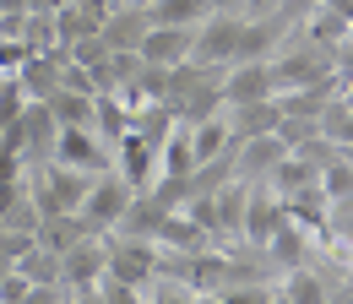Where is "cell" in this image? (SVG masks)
Instances as JSON below:
<instances>
[{
  "mask_svg": "<svg viewBox=\"0 0 353 304\" xmlns=\"http://www.w3.org/2000/svg\"><path fill=\"white\" fill-rule=\"evenodd\" d=\"M131 201H136V185L120 169H103V174H92V190H88V201H82L77 217L88 223L92 239H103V234L120 228V217L131 212Z\"/></svg>",
  "mask_w": 353,
  "mask_h": 304,
  "instance_id": "6da1fadb",
  "label": "cell"
},
{
  "mask_svg": "<svg viewBox=\"0 0 353 304\" xmlns=\"http://www.w3.org/2000/svg\"><path fill=\"white\" fill-rule=\"evenodd\" d=\"M337 77V54L332 49H321V43L299 39L294 49H283V54H272V87L277 92H294V87H321Z\"/></svg>",
  "mask_w": 353,
  "mask_h": 304,
  "instance_id": "7a4b0ae2",
  "label": "cell"
},
{
  "mask_svg": "<svg viewBox=\"0 0 353 304\" xmlns=\"http://www.w3.org/2000/svg\"><path fill=\"white\" fill-rule=\"evenodd\" d=\"M33 190V201H39V212H82V201H88L92 190V174L82 169H65V163H39V179L28 185Z\"/></svg>",
  "mask_w": 353,
  "mask_h": 304,
  "instance_id": "3957f363",
  "label": "cell"
},
{
  "mask_svg": "<svg viewBox=\"0 0 353 304\" xmlns=\"http://www.w3.org/2000/svg\"><path fill=\"white\" fill-rule=\"evenodd\" d=\"M49 163H65V169H82V174H103V169H114V147L92 125H60Z\"/></svg>",
  "mask_w": 353,
  "mask_h": 304,
  "instance_id": "277c9868",
  "label": "cell"
},
{
  "mask_svg": "<svg viewBox=\"0 0 353 304\" xmlns=\"http://www.w3.org/2000/svg\"><path fill=\"white\" fill-rule=\"evenodd\" d=\"M109 277L131 283V288H152L158 283V239H109Z\"/></svg>",
  "mask_w": 353,
  "mask_h": 304,
  "instance_id": "5b68a950",
  "label": "cell"
},
{
  "mask_svg": "<svg viewBox=\"0 0 353 304\" xmlns=\"http://www.w3.org/2000/svg\"><path fill=\"white\" fill-rule=\"evenodd\" d=\"M239 43H245V17H207L201 28H196V49H190V60H201V65H234L239 60Z\"/></svg>",
  "mask_w": 353,
  "mask_h": 304,
  "instance_id": "8992f818",
  "label": "cell"
},
{
  "mask_svg": "<svg viewBox=\"0 0 353 304\" xmlns=\"http://www.w3.org/2000/svg\"><path fill=\"white\" fill-rule=\"evenodd\" d=\"M103 277H109V245H103V239H92V234L60 256V283H65V288H77V294L98 288Z\"/></svg>",
  "mask_w": 353,
  "mask_h": 304,
  "instance_id": "52a82bcc",
  "label": "cell"
},
{
  "mask_svg": "<svg viewBox=\"0 0 353 304\" xmlns=\"http://www.w3.org/2000/svg\"><path fill=\"white\" fill-rule=\"evenodd\" d=\"M261 98H277L272 87V60H239L223 71V103L239 109V103H261Z\"/></svg>",
  "mask_w": 353,
  "mask_h": 304,
  "instance_id": "ba28073f",
  "label": "cell"
},
{
  "mask_svg": "<svg viewBox=\"0 0 353 304\" xmlns=\"http://www.w3.org/2000/svg\"><path fill=\"white\" fill-rule=\"evenodd\" d=\"M283 158H288V147H283L277 130H272V136H250V141L234 147V174H239L245 185H266V174L277 169Z\"/></svg>",
  "mask_w": 353,
  "mask_h": 304,
  "instance_id": "9c48e42d",
  "label": "cell"
},
{
  "mask_svg": "<svg viewBox=\"0 0 353 304\" xmlns=\"http://www.w3.org/2000/svg\"><path fill=\"white\" fill-rule=\"evenodd\" d=\"M114 169L125 174L136 190H152V179H158V147H152V141L131 125L120 141H114Z\"/></svg>",
  "mask_w": 353,
  "mask_h": 304,
  "instance_id": "30bf717a",
  "label": "cell"
},
{
  "mask_svg": "<svg viewBox=\"0 0 353 304\" xmlns=\"http://www.w3.org/2000/svg\"><path fill=\"white\" fill-rule=\"evenodd\" d=\"M190 49H196V28H147V39H141V60L174 71V65L190 60Z\"/></svg>",
  "mask_w": 353,
  "mask_h": 304,
  "instance_id": "8fae6325",
  "label": "cell"
},
{
  "mask_svg": "<svg viewBox=\"0 0 353 304\" xmlns=\"http://www.w3.org/2000/svg\"><path fill=\"white\" fill-rule=\"evenodd\" d=\"M283 201L266 190V185H250V207H245V245L250 250H266V239L277 234V223H283Z\"/></svg>",
  "mask_w": 353,
  "mask_h": 304,
  "instance_id": "7c38bea8",
  "label": "cell"
},
{
  "mask_svg": "<svg viewBox=\"0 0 353 304\" xmlns=\"http://www.w3.org/2000/svg\"><path fill=\"white\" fill-rule=\"evenodd\" d=\"M147 28H152L147 6H114L98 39L109 43V49H136V54H141V39H147Z\"/></svg>",
  "mask_w": 353,
  "mask_h": 304,
  "instance_id": "4fadbf2b",
  "label": "cell"
},
{
  "mask_svg": "<svg viewBox=\"0 0 353 304\" xmlns=\"http://www.w3.org/2000/svg\"><path fill=\"white\" fill-rule=\"evenodd\" d=\"M266 261H272V266H283V272L310 266V228H299L294 217H283V223H277V234L266 239Z\"/></svg>",
  "mask_w": 353,
  "mask_h": 304,
  "instance_id": "5bb4252c",
  "label": "cell"
},
{
  "mask_svg": "<svg viewBox=\"0 0 353 304\" xmlns=\"http://www.w3.org/2000/svg\"><path fill=\"white\" fill-rule=\"evenodd\" d=\"M228 125L239 141H250V136H272V130L283 125V109H277V98H261V103H239V109H228Z\"/></svg>",
  "mask_w": 353,
  "mask_h": 304,
  "instance_id": "9a60e30c",
  "label": "cell"
},
{
  "mask_svg": "<svg viewBox=\"0 0 353 304\" xmlns=\"http://www.w3.org/2000/svg\"><path fill=\"white\" fill-rule=\"evenodd\" d=\"M33 239L49 245L54 256H65L71 245H82V239H88V223H82L77 212H49V217H39V234H33Z\"/></svg>",
  "mask_w": 353,
  "mask_h": 304,
  "instance_id": "2e32d148",
  "label": "cell"
},
{
  "mask_svg": "<svg viewBox=\"0 0 353 304\" xmlns=\"http://www.w3.org/2000/svg\"><path fill=\"white\" fill-rule=\"evenodd\" d=\"M196 174V147H190V125H174V136L158 147V179H190Z\"/></svg>",
  "mask_w": 353,
  "mask_h": 304,
  "instance_id": "e0dca14e",
  "label": "cell"
},
{
  "mask_svg": "<svg viewBox=\"0 0 353 304\" xmlns=\"http://www.w3.org/2000/svg\"><path fill=\"white\" fill-rule=\"evenodd\" d=\"M245 207H250V185L234 174L228 185H218V223H223V239H245Z\"/></svg>",
  "mask_w": 353,
  "mask_h": 304,
  "instance_id": "ac0fdd59",
  "label": "cell"
},
{
  "mask_svg": "<svg viewBox=\"0 0 353 304\" xmlns=\"http://www.w3.org/2000/svg\"><path fill=\"white\" fill-rule=\"evenodd\" d=\"M305 185H321V169L310 163V158H299V152H288L277 169L266 174V190L283 201V196H294V190H305Z\"/></svg>",
  "mask_w": 353,
  "mask_h": 304,
  "instance_id": "d6986e66",
  "label": "cell"
},
{
  "mask_svg": "<svg viewBox=\"0 0 353 304\" xmlns=\"http://www.w3.org/2000/svg\"><path fill=\"white\" fill-rule=\"evenodd\" d=\"M305 39L337 54V49H343V43L353 39V22L343 17V11H332V6H321V11H310V17H305Z\"/></svg>",
  "mask_w": 353,
  "mask_h": 304,
  "instance_id": "ffe728a7",
  "label": "cell"
},
{
  "mask_svg": "<svg viewBox=\"0 0 353 304\" xmlns=\"http://www.w3.org/2000/svg\"><path fill=\"white\" fill-rule=\"evenodd\" d=\"M326 207H332V196H326L321 185H305V190L283 196V212L294 217L299 228H321V234H326Z\"/></svg>",
  "mask_w": 353,
  "mask_h": 304,
  "instance_id": "44dd1931",
  "label": "cell"
},
{
  "mask_svg": "<svg viewBox=\"0 0 353 304\" xmlns=\"http://www.w3.org/2000/svg\"><path fill=\"white\" fill-rule=\"evenodd\" d=\"M147 17H152V28H201L212 11H207V0H152Z\"/></svg>",
  "mask_w": 353,
  "mask_h": 304,
  "instance_id": "7402d4cb",
  "label": "cell"
},
{
  "mask_svg": "<svg viewBox=\"0 0 353 304\" xmlns=\"http://www.w3.org/2000/svg\"><path fill=\"white\" fill-rule=\"evenodd\" d=\"M44 103H49V114H54L60 125H92L98 92H77V87H60V92H49Z\"/></svg>",
  "mask_w": 353,
  "mask_h": 304,
  "instance_id": "603a6c76",
  "label": "cell"
},
{
  "mask_svg": "<svg viewBox=\"0 0 353 304\" xmlns=\"http://www.w3.org/2000/svg\"><path fill=\"white\" fill-rule=\"evenodd\" d=\"M321 136L337 141L343 158H353V103H348V98H332V103L321 109Z\"/></svg>",
  "mask_w": 353,
  "mask_h": 304,
  "instance_id": "cb8c5ba5",
  "label": "cell"
},
{
  "mask_svg": "<svg viewBox=\"0 0 353 304\" xmlns=\"http://www.w3.org/2000/svg\"><path fill=\"white\" fill-rule=\"evenodd\" d=\"M283 294H288L294 304H332L326 277H321V272H310V266H294V272L283 277Z\"/></svg>",
  "mask_w": 353,
  "mask_h": 304,
  "instance_id": "d4e9b609",
  "label": "cell"
},
{
  "mask_svg": "<svg viewBox=\"0 0 353 304\" xmlns=\"http://www.w3.org/2000/svg\"><path fill=\"white\" fill-rule=\"evenodd\" d=\"M17 272H22L28 283H60V256H54L49 245H39V239H33V245L17 256Z\"/></svg>",
  "mask_w": 353,
  "mask_h": 304,
  "instance_id": "484cf974",
  "label": "cell"
},
{
  "mask_svg": "<svg viewBox=\"0 0 353 304\" xmlns=\"http://www.w3.org/2000/svg\"><path fill=\"white\" fill-rule=\"evenodd\" d=\"M326 239L332 245H353V196H332V207H326Z\"/></svg>",
  "mask_w": 353,
  "mask_h": 304,
  "instance_id": "4316f807",
  "label": "cell"
},
{
  "mask_svg": "<svg viewBox=\"0 0 353 304\" xmlns=\"http://www.w3.org/2000/svg\"><path fill=\"white\" fill-rule=\"evenodd\" d=\"M321 190L326 196H353V158H337L321 169Z\"/></svg>",
  "mask_w": 353,
  "mask_h": 304,
  "instance_id": "83f0119b",
  "label": "cell"
},
{
  "mask_svg": "<svg viewBox=\"0 0 353 304\" xmlns=\"http://www.w3.org/2000/svg\"><path fill=\"white\" fill-rule=\"evenodd\" d=\"M223 304H272V283H228V288H218Z\"/></svg>",
  "mask_w": 353,
  "mask_h": 304,
  "instance_id": "f1b7e54d",
  "label": "cell"
},
{
  "mask_svg": "<svg viewBox=\"0 0 353 304\" xmlns=\"http://www.w3.org/2000/svg\"><path fill=\"white\" fill-rule=\"evenodd\" d=\"M98 294H103V304H141V288L114 283V277H103V283H98Z\"/></svg>",
  "mask_w": 353,
  "mask_h": 304,
  "instance_id": "f546056e",
  "label": "cell"
},
{
  "mask_svg": "<svg viewBox=\"0 0 353 304\" xmlns=\"http://www.w3.org/2000/svg\"><path fill=\"white\" fill-rule=\"evenodd\" d=\"M28 288H33V283H28V277L11 266V272L0 277V304H22V299H28Z\"/></svg>",
  "mask_w": 353,
  "mask_h": 304,
  "instance_id": "4dcf8cb0",
  "label": "cell"
},
{
  "mask_svg": "<svg viewBox=\"0 0 353 304\" xmlns=\"http://www.w3.org/2000/svg\"><path fill=\"white\" fill-rule=\"evenodd\" d=\"M152 304H196V288H179V283H169V277H158Z\"/></svg>",
  "mask_w": 353,
  "mask_h": 304,
  "instance_id": "1f68e13d",
  "label": "cell"
},
{
  "mask_svg": "<svg viewBox=\"0 0 353 304\" xmlns=\"http://www.w3.org/2000/svg\"><path fill=\"white\" fill-rule=\"evenodd\" d=\"M22 304H65V283H33Z\"/></svg>",
  "mask_w": 353,
  "mask_h": 304,
  "instance_id": "d6a6232c",
  "label": "cell"
},
{
  "mask_svg": "<svg viewBox=\"0 0 353 304\" xmlns=\"http://www.w3.org/2000/svg\"><path fill=\"white\" fill-rule=\"evenodd\" d=\"M212 17H245V0H207Z\"/></svg>",
  "mask_w": 353,
  "mask_h": 304,
  "instance_id": "836d02e7",
  "label": "cell"
},
{
  "mask_svg": "<svg viewBox=\"0 0 353 304\" xmlns=\"http://www.w3.org/2000/svg\"><path fill=\"white\" fill-rule=\"evenodd\" d=\"M326 0H283V17H310V11H321Z\"/></svg>",
  "mask_w": 353,
  "mask_h": 304,
  "instance_id": "e575fe53",
  "label": "cell"
},
{
  "mask_svg": "<svg viewBox=\"0 0 353 304\" xmlns=\"http://www.w3.org/2000/svg\"><path fill=\"white\" fill-rule=\"evenodd\" d=\"M283 0H245V17H277Z\"/></svg>",
  "mask_w": 353,
  "mask_h": 304,
  "instance_id": "d590c367",
  "label": "cell"
},
{
  "mask_svg": "<svg viewBox=\"0 0 353 304\" xmlns=\"http://www.w3.org/2000/svg\"><path fill=\"white\" fill-rule=\"evenodd\" d=\"M77 304H103V294H98V288H88V294H77Z\"/></svg>",
  "mask_w": 353,
  "mask_h": 304,
  "instance_id": "8d00e7d4",
  "label": "cell"
},
{
  "mask_svg": "<svg viewBox=\"0 0 353 304\" xmlns=\"http://www.w3.org/2000/svg\"><path fill=\"white\" fill-rule=\"evenodd\" d=\"M196 304H223V294H196Z\"/></svg>",
  "mask_w": 353,
  "mask_h": 304,
  "instance_id": "74e56055",
  "label": "cell"
},
{
  "mask_svg": "<svg viewBox=\"0 0 353 304\" xmlns=\"http://www.w3.org/2000/svg\"><path fill=\"white\" fill-rule=\"evenodd\" d=\"M6 272H11V256H6V245H0V277H6Z\"/></svg>",
  "mask_w": 353,
  "mask_h": 304,
  "instance_id": "f35d334b",
  "label": "cell"
},
{
  "mask_svg": "<svg viewBox=\"0 0 353 304\" xmlns=\"http://www.w3.org/2000/svg\"><path fill=\"white\" fill-rule=\"evenodd\" d=\"M272 304H294V299H288V294H283V288H277V294H272Z\"/></svg>",
  "mask_w": 353,
  "mask_h": 304,
  "instance_id": "ab89813d",
  "label": "cell"
},
{
  "mask_svg": "<svg viewBox=\"0 0 353 304\" xmlns=\"http://www.w3.org/2000/svg\"><path fill=\"white\" fill-rule=\"evenodd\" d=\"M343 98H348V103H353V77H348V87H343Z\"/></svg>",
  "mask_w": 353,
  "mask_h": 304,
  "instance_id": "60d3db41",
  "label": "cell"
},
{
  "mask_svg": "<svg viewBox=\"0 0 353 304\" xmlns=\"http://www.w3.org/2000/svg\"><path fill=\"white\" fill-rule=\"evenodd\" d=\"M65 304H77V299H65Z\"/></svg>",
  "mask_w": 353,
  "mask_h": 304,
  "instance_id": "b9f144b4",
  "label": "cell"
}]
</instances>
